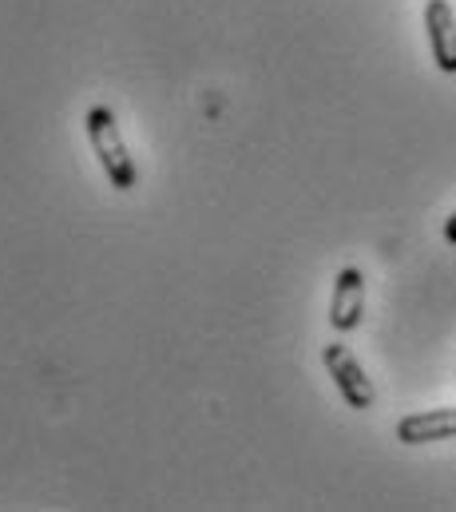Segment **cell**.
<instances>
[{"label":"cell","mask_w":456,"mask_h":512,"mask_svg":"<svg viewBox=\"0 0 456 512\" xmlns=\"http://www.w3.org/2000/svg\"><path fill=\"white\" fill-rule=\"evenodd\" d=\"M84 131H88V143H92V151H96V159H100L108 183H112L115 191H135L139 167H135L131 151H127V143H123V131H119V120H115L112 108H104V104L88 108Z\"/></svg>","instance_id":"6da1fadb"},{"label":"cell","mask_w":456,"mask_h":512,"mask_svg":"<svg viewBox=\"0 0 456 512\" xmlns=\"http://www.w3.org/2000/svg\"><path fill=\"white\" fill-rule=\"evenodd\" d=\"M322 362H326V374L334 378V385H338V393H342V401L349 405V409H373L377 389H373V382L365 378L361 362L349 354V346L330 342V346L322 350Z\"/></svg>","instance_id":"7a4b0ae2"},{"label":"cell","mask_w":456,"mask_h":512,"mask_svg":"<svg viewBox=\"0 0 456 512\" xmlns=\"http://www.w3.org/2000/svg\"><path fill=\"white\" fill-rule=\"evenodd\" d=\"M361 310H365V278L357 266H345L334 278V298H330V326L338 334H349L361 326Z\"/></svg>","instance_id":"3957f363"},{"label":"cell","mask_w":456,"mask_h":512,"mask_svg":"<svg viewBox=\"0 0 456 512\" xmlns=\"http://www.w3.org/2000/svg\"><path fill=\"white\" fill-rule=\"evenodd\" d=\"M425 32H429L433 64L441 72L456 76V12L449 0H429L425 4Z\"/></svg>","instance_id":"277c9868"},{"label":"cell","mask_w":456,"mask_h":512,"mask_svg":"<svg viewBox=\"0 0 456 512\" xmlns=\"http://www.w3.org/2000/svg\"><path fill=\"white\" fill-rule=\"evenodd\" d=\"M456 437V409H425L409 413L397 421V441L401 445H433V441H453Z\"/></svg>","instance_id":"5b68a950"},{"label":"cell","mask_w":456,"mask_h":512,"mask_svg":"<svg viewBox=\"0 0 456 512\" xmlns=\"http://www.w3.org/2000/svg\"><path fill=\"white\" fill-rule=\"evenodd\" d=\"M445 243H449V247H456V211L445 219Z\"/></svg>","instance_id":"8992f818"}]
</instances>
